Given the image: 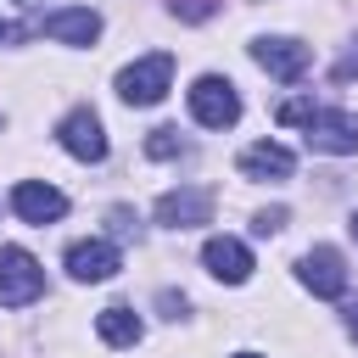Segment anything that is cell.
Listing matches in <instances>:
<instances>
[{
    "label": "cell",
    "mask_w": 358,
    "mask_h": 358,
    "mask_svg": "<svg viewBox=\"0 0 358 358\" xmlns=\"http://www.w3.org/2000/svg\"><path fill=\"white\" fill-rule=\"evenodd\" d=\"M168 84H173V56L168 50H151V56H140L117 73V95L129 106H157L168 95Z\"/></svg>",
    "instance_id": "cell-1"
},
{
    "label": "cell",
    "mask_w": 358,
    "mask_h": 358,
    "mask_svg": "<svg viewBox=\"0 0 358 358\" xmlns=\"http://www.w3.org/2000/svg\"><path fill=\"white\" fill-rule=\"evenodd\" d=\"M45 291V268L22 246H0V308H28Z\"/></svg>",
    "instance_id": "cell-2"
},
{
    "label": "cell",
    "mask_w": 358,
    "mask_h": 358,
    "mask_svg": "<svg viewBox=\"0 0 358 358\" xmlns=\"http://www.w3.org/2000/svg\"><path fill=\"white\" fill-rule=\"evenodd\" d=\"M190 117H196L201 129H229V123L241 117V95H235V84L218 78V73L196 78V84H190Z\"/></svg>",
    "instance_id": "cell-3"
},
{
    "label": "cell",
    "mask_w": 358,
    "mask_h": 358,
    "mask_svg": "<svg viewBox=\"0 0 358 358\" xmlns=\"http://www.w3.org/2000/svg\"><path fill=\"white\" fill-rule=\"evenodd\" d=\"M56 140H62V151L78 157V162H101V157H106V134H101V117H95L90 106L67 112V117L56 123Z\"/></svg>",
    "instance_id": "cell-4"
},
{
    "label": "cell",
    "mask_w": 358,
    "mask_h": 358,
    "mask_svg": "<svg viewBox=\"0 0 358 358\" xmlns=\"http://www.w3.org/2000/svg\"><path fill=\"white\" fill-rule=\"evenodd\" d=\"M302 129H308L302 140H308L313 151H336V157L358 151V117H352V112H324V106H319Z\"/></svg>",
    "instance_id": "cell-5"
},
{
    "label": "cell",
    "mask_w": 358,
    "mask_h": 358,
    "mask_svg": "<svg viewBox=\"0 0 358 358\" xmlns=\"http://www.w3.org/2000/svg\"><path fill=\"white\" fill-rule=\"evenodd\" d=\"M207 218H213V190H201V185L168 190V196L157 201V224H168V229H196V224H207Z\"/></svg>",
    "instance_id": "cell-6"
},
{
    "label": "cell",
    "mask_w": 358,
    "mask_h": 358,
    "mask_svg": "<svg viewBox=\"0 0 358 358\" xmlns=\"http://www.w3.org/2000/svg\"><path fill=\"white\" fill-rule=\"evenodd\" d=\"M296 274H302V285H308L313 296H341V291H347V257H341L336 246H313V252L296 263Z\"/></svg>",
    "instance_id": "cell-7"
},
{
    "label": "cell",
    "mask_w": 358,
    "mask_h": 358,
    "mask_svg": "<svg viewBox=\"0 0 358 358\" xmlns=\"http://www.w3.org/2000/svg\"><path fill=\"white\" fill-rule=\"evenodd\" d=\"M252 62L263 67V73H274V78H302L308 73V45L302 39H285V34H274V39H257L252 45Z\"/></svg>",
    "instance_id": "cell-8"
},
{
    "label": "cell",
    "mask_w": 358,
    "mask_h": 358,
    "mask_svg": "<svg viewBox=\"0 0 358 358\" xmlns=\"http://www.w3.org/2000/svg\"><path fill=\"white\" fill-rule=\"evenodd\" d=\"M117 268H123V257H117V246H112V241H73V246H67V274H73V280H84V285L112 280Z\"/></svg>",
    "instance_id": "cell-9"
},
{
    "label": "cell",
    "mask_w": 358,
    "mask_h": 358,
    "mask_svg": "<svg viewBox=\"0 0 358 358\" xmlns=\"http://www.w3.org/2000/svg\"><path fill=\"white\" fill-rule=\"evenodd\" d=\"M39 34H50L56 45H95L101 39V17L90 6H62V11L39 17Z\"/></svg>",
    "instance_id": "cell-10"
},
{
    "label": "cell",
    "mask_w": 358,
    "mask_h": 358,
    "mask_svg": "<svg viewBox=\"0 0 358 358\" xmlns=\"http://www.w3.org/2000/svg\"><path fill=\"white\" fill-rule=\"evenodd\" d=\"M11 207H17V218H22V224H56V218L67 213V196H62L56 185L22 179V185L11 190Z\"/></svg>",
    "instance_id": "cell-11"
},
{
    "label": "cell",
    "mask_w": 358,
    "mask_h": 358,
    "mask_svg": "<svg viewBox=\"0 0 358 358\" xmlns=\"http://www.w3.org/2000/svg\"><path fill=\"white\" fill-rule=\"evenodd\" d=\"M201 263H207V274L224 280V285H241V280L252 274V252H246V241H235V235H213V241L201 246Z\"/></svg>",
    "instance_id": "cell-12"
},
{
    "label": "cell",
    "mask_w": 358,
    "mask_h": 358,
    "mask_svg": "<svg viewBox=\"0 0 358 358\" xmlns=\"http://www.w3.org/2000/svg\"><path fill=\"white\" fill-rule=\"evenodd\" d=\"M291 168H296V157L285 145H274V140H257V145L241 151V173L246 179H291Z\"/></svg>",
    "instance_id": "cell-13"
},
{
    "label": "cell",
    "mask_w": 358,
    "mask_h": 358,
    "mask_svg": "<svg viewBox=\"0 0 358 358\" xmlns=\"http://www.w3.org/2000/svg\"><path fill=\"white\" fill-rule=\"evenodd\" d=\"M95 330H101V341H106V347H134V341L145 336L140 313H134V308H123V302L101 308V313H95Z\"/></svg>",
    "instance_id": "cell-14"
},
{
    "label": "cell",
    "mask_w": 358,
    "mask_h": 358,
    "mask_svg": "<svg viewBox=\"0 0 358 358\" xmlns=\"http://www.w3.org/2000/svg\"><path fill=\"white\" fill-rule=\"evenodd\" d=\"M145 151H151L157 162H168V157H179V151H185V140H179V129H151Z\"/></svg>",
    "instance_id": "cell-15"
},
{
    "label": "cell",
    "mask_w": 358,
    "mask_h": 358,
    "mask_svg": "<svg viewBox=\"0 0 358 358\" xmlns=\"http://www.w3.org/2000/svg\"><path fill=\"white\" fill-rule=\"evenodd\" d=\"M319 112V101H308V95H296V101H280V123H308Z\"/></svg>",
    "instance_id": "cell-16"
},
{
    "label": "cell",
    "mask_w": 358,
    "mask_h": 358,
    "mask_svg": "<svg viewBox=\"0 0 358 358\" xmlns=\"http://www.w3.org/2000/svg\"><path fill=\"white\" fill-rule=\"evenodd\" d=\"M213 11H218V0H173V17H185V22H201Z\"/></svg>",
    "instance_id": "cell-17"
},
{
    "label": "cell",
    "mask_w": 358,
    "mask_h": 358,
    "mask_svg": "<svg viewBox=\"0 0 358 358\" xmlns=\"http://www.w3.org/2000/svg\"><path fill=\"white\" fill-rule=\"evenodd\" d=\"M252 229H257V235H274V229H285V207H263Z\"/></svg>",
    "instance_id": "cell-18"
},
{
    "label": "cell",
    "mask_w": 358,
    "mask_h": 358,
    "mask_svg": "<svg viewBox=\"0 0 358 358\" xmlns=\"http://www.w3.org/2000/svg\"><path fill=\"white\" fill-rule=\"evenodd\" d=\"M162 313H168V319H179V313H185V296H173V291H162Z\"/></svg>",
    "instance_id": "cell-19"
},
{
    "label": "cell",
    "mask_w": 358,
    "mask_h": 358,
    "mask_svg": "<svg viewBox=\"0 0 358 358\" xmlns=\"http://www.w3.org/2000/svg\"><path fill=\"white\" fill-rule=\"evenodd\" d=\"M347 336H352V341H358V302H352V308H347Z\"/></svg>",
    "instance_id": "cell-20"
},
{
    "label": "cell",
    "mask_w": 358,
    "mask_h": 358,
    "mask_svg": "<svg viewBox=\"0 0 358 358\" xmlns=\"http://www.w3.org/2000/svg\"><path fill=\"white\" fill-rule=\"evenodd\" d=\"M347 229H352V235H358V213H352V224H347Z\"/></svg>",
    "instance_id": "cell-21"
},
{
    "label": "cell",
    "mask_w": 358,
    "mask_h": 358,
    "mask_svg": "<svg viewBox=\"0 0 358 358\" xmlns=\"http://www.w3.org/2000/svg\"><path fill=\"white\" fill-rule=\"evenodd\" d=\"M235 358H263V352H235Z\"/></svg>",
    "instance_id": "cell-22"
},
{
    "label": "cell",
    "mask_w": 358,
    "mask_h": 358,
    "mask_svg": "<svg viewBox=\"0 0 358 358\" xmlns=\"http://www.w3.org/2000/svg\"><path fill=\"white\" fill-rule=\"evenodd\" d=\"M0 34H6V22H0Z\"/></svg>",
    "instance_id": "cell-23"
}]
</instances>
